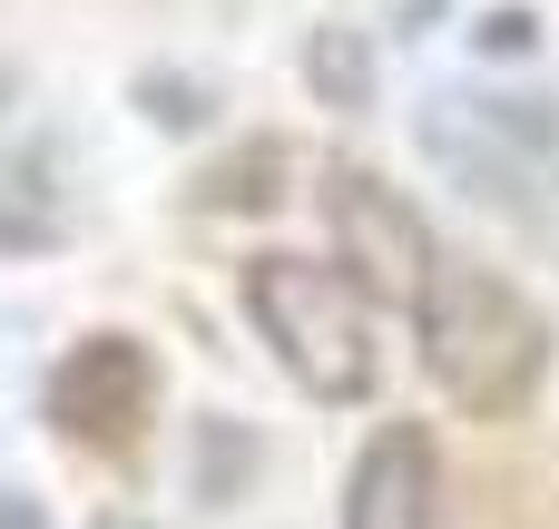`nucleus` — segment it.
<instances>
[{
    "label": "nucleus",
    "instance_id": "0eeeda50",
    "mask_svg": "<svg viewBox=\"0 0 559 529\" xmlns=\"http://www.w3.org/2000/svg\"><path fill=\"white\" fill-rule=\"evenodd\" d=\"M59 226H69L59 167H49V147H20L0 167V255H39V245H59Z\"/></svg>",
    "mask_w": 559,
    "mask_h": 529
},
{
    "label": "nucleus",
    "instance_id": "ddd939ff",
    "mask_svg": "<svg viewBox=\"0 0 559 529\" xmlns=\"http://www.w3.org/2000/svg\"><path fill=\"white\" fill-rule=\"evenodd\" d=\"M0 529H49V510H39L29 491H0Z\"/></svg>",
    "mask_w": 559,
    "mask_h": 529
},
{
    "label": "nucleus",
    "instance_id": "20e7f679",
    "mask_svg": "<svg viewBox=\"0 0 559 529\" xmlns=\"http://www.w3.org/2000/svg\"><path fill=\"white\" fill-rule=\"evenodd\" d=\"M324 216H334V245H344V275L373 294V304H423L432 285V226L413 216L403 187H383L373 167H334L324 187Z\"/></svg>",
    "mask_w": 559,
    "mask_h": 529
},
{
    "label": "nucleus",
    "instance_id": "4468645a",
    "mask_svg": "<svg viewBox=\"0 0 559 529\" xmlns=\"http://www.w3.org/2000/svg\"><path fill=\"white\" fill-rule=\"evenodd\" d=\"M108 529H128V520H108Z\"/></svg>",
    "mask_w": 559,
    "mask_h": 529
},
{
    "label": "nucleus",
    "instance_id": "39448f33",
    "mask_svg": "<svg viewBox=\"0 0 559 529\" xmlns=\"http://www.w3.org/2000/svg\"><path fill=\"white\" fill-rule=\"evenodd\" d=\"M39 412H49V432L79 442V452H128V442L147 432V412H157V363H147V344H138V334H88V344H69L59 373H49V393H39Z\"/></svg>",
    "mask_w": 559,
    "mask_h": 529
},
{
    "label": "nucleus",
    "instance_id": "7ed1b4c3",
    "mask_svg": "<svg viewBox=\"0 0 559 529\" xmlns=\"http://www.w3.org/2000/svg\"><path fill=\"white\" fill-rule=\"evenodd\" d=\"M246 314L265 353L314 393V402H364L373 393V294L344 265L314 255H255L246 265Z\"/></svg>",
    "mask_w": 559,
    "mask_h": 529
},
{
    "label": "nucleus",
    "instance_id": "f03ea898",
    "mask_svg": "<svg viewBox=\"0 0 559 529\" xmlns=\"http://www.w3.org/2000/svg\"><path fill=\"white\" fill-rule=\"evenodd\" d=\"M413 147L491 216L559 226V108L550 98H491V88H452L413 108Z\"/></svg>",
    "mask_w": 559,
    "mask_h": 529
},
{
    "label": "nucleus",
    "instance_id": "f8f14e48",
    "mask_svg": "<svg viewBox=\"0 0 559 529\" xmlns=\"http://www.w3.org/2000/svg\"><path fill=\"white\" fill-rule=\"evenodd\" d=\"M481 49H491V59H531V49H540V20H531V10H491V20H481Z\"/></svg>",
    "mask_w": 559,
    "mask_h": 529
},
{
    "label": "nucleus",
    "instance_id": "1a4fd4ad",
    "mask_svg": "<svg viewBox=\"0 0 559 529\" xmlns=\"http://www.w3.org/2000/svg\"><path fill=\"white\" fill-rule=\"evenodd\" d=\"M255 461H265V442H255L236 412H206V422H197V442H187V481H197V501H206V510H236V501H246V481H255Z\"/></svg>",
    "mask_w": 559,
    "mask_h": 529
},
{
    "label": "nucleus",
    "instance_id": "f257e3e1",
    "mask_svg": "<svg viewBox=\"0 0 559 529\" xmlns=\"http://www.w3.org/2000/svg\"><path fill=\"white\" fill-rule=\"evenodd\" d=\"M413 324H423V373H432L442 402L472 412V422L521 412V402L540 393V373H550V324H540V304H531L521 285H501L491 265L442 255L432 285H423V304H413Z\"/></svg>",
    "mask_w": 559,
    "mask_h": 529
},
{
    "label": "nucleus",
    "instance_id": "9d476101",
    "mask_svg": "<svg viewBox=\"0 0 559 529\" xmlns=\"http://www.w3.org/2000/svg\"><path fill=\"white\" fill-rule=\"evenodd\" d=\"M305 79H314V98L324 108H373V49H364V29H305Z\"/></svg>",
    "mask_w": 559,
    "mask_h": 529
},
{
    "label": "nucleus",
    "instance_id": "6e6552de",
    "mask_svg": "<svg viewBox=\"0 0 559 529\" xmlns=\"http://www.w3.org/2000/svg\"><path fill=\"white\" fill-rule=\"evenodd\" d=\"M285 177H295V147H285V137H246L236 157H216V167L197 177V206H206V216H255V206L285 196Z\"/></svg>",
    "mask_w": 559,
    "mask_h": 529
},
{
    "label": "nucleus",
    "instance_id": "9b49d317",
    "mask_svg": "<svg viewBox=\"0 0 559 529\" xmlns=\"http://www.w3.org/2000/svg\"><path fill=\"white\" fill-rule=\"evenodd\" d=\"M138 98H147V118H157V128H177V137H187V128H206V88H197V79H177V69H147V79H138Z\"/></svg>",
    "mask_w": 559,
    "mask_h": 529
},
{
    "label": "nucleus",
    "instance_id": "423d86ee",
    "mask_svg": "<svg viewBox=\"0 0 559 529\" xmlns=\"http://www.w3.org/2000/svg\"><path fill=\"white\" fill-rule=\"evenodd\" d=\"M442 520V461L423 422H383L344 481V529H432Z\"/></svg>",
    "mask_w": 559,
    "mask_h": 529
}]
</instances>
